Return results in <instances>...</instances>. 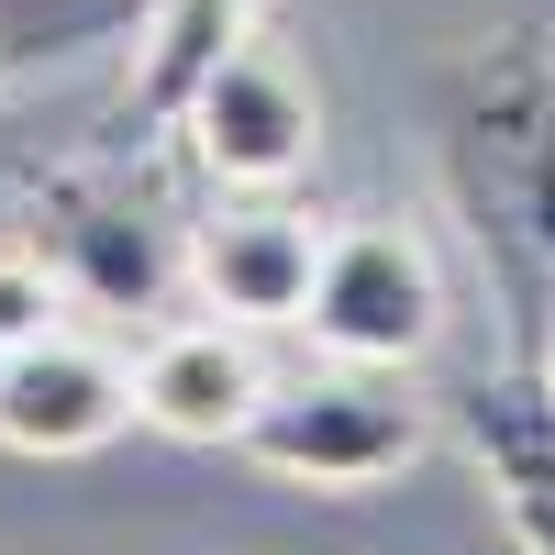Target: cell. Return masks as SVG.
Instances as JSON below:
<instances>
[{"instance_id":"8992f818","label":"cell","mask_w":555,"mask_h":555,"mask_svg":"<svg viewBox=\"0 0 555 555\" xmlns=\"http://www.w3.org/2000/svg\"><path fill=\"white\" fill-rule=\"evenodd\" d=\"M190 278H201V300L222 322H300L311 311V278H322V234L300 211H278V201H245V211L201 222Z\"/></svg>"},{"instance_id":"ba28073f","label":"cell","mask_w":555,"mask_h":555,"mask_svg":"<svg viewBox=\"0 0 555 555\" xmlns=\"http://www.w3.org/2000/svg\"><path fill=\"white\" fill-rule=\"evenodd\" d=\"M467 444L489 467V500L512 512L533 555H555V389L544 378H478L467 389Z\"/></svg>"},{"instance_id":"30bf717a","label":"cell","mask_w":555,"mask_h":555,"mask_svg":"<svg viewBox=\"0 0 555 555\" xmlns=\"http://www.w3.org/2000/svg\"><path fill=\"white\" fill-rule=\"evenodd\" d=\"M544 389H555V345H544Z\"/></svg>"},{"instance_id":"6da1fadb","label":"cell","mask_w":555,"mask_h":555,"mask_svg":"<svg viewBox=\"0 0 555 555\" xmlns=\"http://www.w3.org/2000/svg\"><path fill=\"white\" fill-rule=\"evenodd\" d=\"M245 455L267 478L300 489H366L423 455V411L400 400V366H322V378H278L245 423Z\"/></svg>"},{"instance_id":"3957f363","label":"cell","mask_w":555,"mask_h":555,"mask_svg":"<svg viewBox=\"0 0 555 555\" xmlns=\"http://www.w3.org/2000/svg\"><path fill=\"white\" fill-rule=\"evenodd\" d=\"M190 156L222 190H278L289 167H311V89L278 56H256V44L211 56L190 89Z\"/></svg>"},{"instance_id":"7a4b0ae2","label":"cell","mask_w":555,"mask_h":555,"mask_svg":"<svg viewBox=\"0 0 555 555\" xmlns=\"http://www.w3.org/2000/svg\"><path fill=\"white\" fill-rule=\"evenodd\" d=\"M300 322L322 334V356H345V366H411L444 334V278H434V256L411 234L356 222V234L322 245V278H311Z\"/></svg>"},{"instance_id":"5b68a950","label":"cell","mask_w":555,"mask_h":555,"mask_svg":"<svg viewBox=\"0 0 555 555\" xmlns=\"http://www.w3.org/2000/svg\"><path fill=\"white\" fill-rule=\"evenodd\" d=\"M133 423V378L78 345V334H44V345H12L0 356V444L12 455H89Z\"/></svg>"},{"instance_id":"52a82bcc","label":"cell","mask_w":555,"mask_h":555,"mask_svg":"<svg viewBox=\"0 0 555 555\" xmlns=\"http://www.w3.org/2000/svg\"><path fill=\"white\" fill-rule=\"evenodd\" d=\"M44 267L67 278V289H89V300H112V311H156L167 300V234L133 201H112V190H56L44 201Z\"/></svg>"},{"instance_id":"277c9868","label":"cell","mask_w":555,"mask_h":555,"mask_svg":"<svg viewBox=\"0 0 555 555\" xmlns=\"http://www.w3.org/2000/svg\"><path fill=\"white\" fill-rule=\"evenodd\" d=\"M267 389L278 378L256 366L245 322H178V334H156L145 366H133V423H156L167 444H245Z\"/></svg>"},{"instance_id":"9c48e42d","label":"cell","mask_w":555,"mask_h":555,"mask_svg":"<svg viewBox=\"0 0 555 555\" xmlns=\"http://www.w3.org/2000/svg\"><path fill=\"white\" fill-rule=\"evenodd\" d=\"M56 311H67V278L44 267V256H0V356L12 345H44L56 334Z\"/></svg>"}]
</instances>
